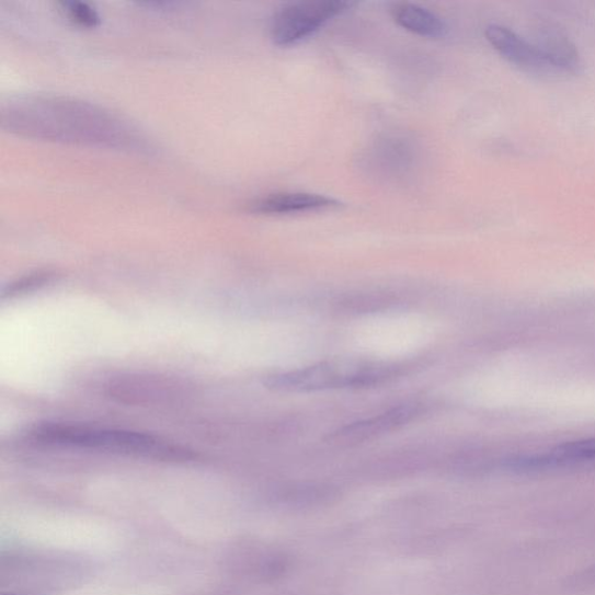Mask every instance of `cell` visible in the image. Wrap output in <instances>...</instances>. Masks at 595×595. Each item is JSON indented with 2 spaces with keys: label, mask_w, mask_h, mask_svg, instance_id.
<instances>
[{
  "label": "cell",
  "mask_w": 595,
  "mask_h": 595,
  "mask_svg": "<svg viewBox=\"0 0 595 595\" xmlns=\"http://www.w3.org/2000/svg\"><path fill=\"white\" fill-rule=\"evenodd\" d=\"M10 112V126L28 136L72 141H119L117 122L102 111L76 102L36 100Z\"/></svg>",
  "instance_id": "6da1fadb"
},
{
  "label": "cell",
  "mask_w": 595,
  "mask_h": 595,
  "mask_svg": "<svg viewBox=\"0 0 595 595\" xmlns=\"http://www.w3.org/2000/svg\"><path fill=\"white\" fill-rule=\"evenodd\" d=\"M535 44L561 73L579 71L582 66L580 53L565 34L550 25H542L537 28Z\"/></svg>",
  "instance_id": "9c48e42d"
},
{
  "label": "cell",
  "mask_w": 595,
  "mask_h": 595,
  "mask_svg": "<svg viewBox=\"0 0 595 595\" xmlns=\"http://www.w3.org/2000/svg\"><path fill=\"white\" fill-rule=\"evenodd\" d=\"M62 10L72 22L87 27L98 26L101 18L98 11L83 2H62Z\"/></svg>",
  "instance_id": "4fadbf2b"
},
{
  "label": "cell",
  "mask_w": 595,
  "mask_h": 595,
  "mask_svg": "<svg viewBox=\"0 0 595 595\" xmlns=\"http://www.w3.org/2000/svg\"><path fill=\"white\" fill-rule=\"evenodd\" d=\"M485 35L493 48L520 69L541 76L561 73L542 49L526 37L501 24H491Z\"/></svg>",
  "instance_id": "5b68a950"
},
{
  "label": "cell",
  "mask_w": 595,
  "mask_h": 595,
  "mask_svg": "<svg viewBox=\"0 0 595 595\" xmlns=\"http://www.w3.org/2000/svg\"><path fill=\"white\" fill-rule=\"evenodd\" d=\"M3 595H27V594L4 593Z\"/></svg>",
  "instance_id": "5bb4252c"
},
{
  "label": "cell",
  "mask_w": 595,
  "mask_h": 595,
  "mask_svg": "<svg viewBox=\"0 0 595 595\" xmlns=\"http://www.w3.org/2000/svg\"><path fill=\"white\" fill-rule=\"evenodd\" d=\"M353 5V3L340 2V0H322V2L318 0V2L284 5L272 19V41L279 47L295 46Z\"/></svg>",
  "instance_id": "277c9868"
},
{
  "label": "cell",
  "mask_w": 595,
  "mask_h": 595,
  "mask_svg": "<svg viewBox=\"0 0 595 595\" xmlns=\"http://www.w3.org/2000/svg\"><path fill=\"white\" fill-rule=\"evenodd\" d=\"M405 364L336 359L302 369L268 376L264 386L276 392L309 393L341 389H364L381 386L404 374Z\"/></svg>",
  "instance_id": "3957f363"
},
{
  "label": "cell",
  "mask_w": 595,
  "mask_h": 595,
  "mask_svg": "<svg viewBox=\"0 0 595 595\" xmlns=\"http://www.w3.org/2000/svg\"><path fill=\"white\" fill-rule=\"evenodd\" d=\"M394 22L416 35L440 38L448 33L447 24L434 12L412 3H398L391 9Z\"/></svg>",
  "instance_id": "30bf717a"
},
{
  "label": "cell",
  "mask_w": 595,
  "mask_h": 595,
  "mask_svg": "<svg viewBox=\"0 0 595 595\" xmlns=\"http://www.w3.org/2000/svg\"><path fill=\"white\" fill-rule=\"evenodd\" d=\"M56 274L50 272L32 274L7 286L2 294V298L12 299L34 293L35 290L42 289V287L54 282Z\"/></svg>",
  "instance_id": "7c38bea8"
},
{
  "label": "cell",
  "mask_w": 595,
  "mask_h": 595,
  "mask_svg": "<svg viewBox=\"0 0 595 595\" xmlns=\"http://www.w3.org/2000/svg\"><path fill=\"white\" fill-rule=\"evenodd\" d=\"M167 388L171 387L161 379L128 377L111 384L110 394L129 404H142V402L151 401L152 398L167 394Z\"/></svg>",
  "instance_id": "8fae6325"
},
{
  "label": "cell",
  "mask_w": 595,
  "mask_h": 595,
  "mask_svg": "<svg viewBox=\"0 0 595 595\" xmlns=\"http://www.w3.org/2000/svg\"><path fill=\"white\" fill-rule=\"evenodd\" d=\"M26 437L33 444L72 447L112 454L131 455L174 462H188L197 458L181 446L149 434L91 428L66 424H43L30 428Z\"/></svg>",
  "instance_id": "7a4b0ae2"
},
{
  "label": "cell",
  "mask_w": 595,
  "mask_h": 595,
  "mask_svg": "<svg viewBox=\"0 0 595 595\" xmlns=\"http://www.w3.org/2000/svg\"><path fill=\"white\" fill-rule=\"evenodd\" d=\"M334 198L306 194V192H279L266 195L247 204L248 213L263 216H287L314 213V210L339 207Z\"/></svg>",
  "instance_id": "ba28073f"
},
{
  "label": "cell",
  "mask_w": 595,
  "mask_h": 595,
  "mask_svg": "<svg viewBox=\"0 0 595 595\" xmlns=\"http://www.w3.org/2000/svg\"><path fill=\"white\" fill-rule=\"evenodd\" d=\"M595 462V436L556 446L548 451L516 456L507 467L519 471H539Z\"/></svg>",
  "instance_id": "8992f818"
},
{
  "label": "cell",
  "mask_w": 595,
  "mask_h": 595,
  "mask_svg": "<svg viewBox=\"0 0 595 595\" xmlns=\"http://www.w3.org/2000/svg\"><path fill=\"white\" fill-rule=\"evenodd\" d=\"M422 409L417 404L400 405L370 419L354 422L331 435L333 444L352 446L369 440L409 424L417 417Z\"/></svg>",
  "instance_id": "52a82bcc"
}]
</instances>
